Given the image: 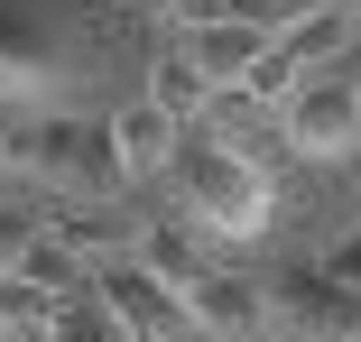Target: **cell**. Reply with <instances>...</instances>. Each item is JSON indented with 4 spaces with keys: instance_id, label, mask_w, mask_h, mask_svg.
Here are the masks:
<instances>
[{
    "instance_id": "obj_1",
    "label": "cell",
    "mask_w": 361,
    "mask_h": 342,
    "mask_svg": "<svg viewBox=\"0 0 361 342\" xmlns=\"http://www.w3.org/2000/svg\"><path fill=\"white\" fill-rule=\"evenodd\" d=\"M10 167L37 176L56 203H121V185H130L111 120H84V111H37V120H19Z\"/></svg>"
},
{
    "instance_id": "obj_2",
    "label": "cell",
    "mask_w": 361,
    "mask_h": 342,
    "mask_svg": "<svg viewBox=\"0 0 361 342\" xmlns=\"http://www.w3.org/2000/svg\"><path fill=\"white\" fill-rule=\"evenodd\" d=\"M167 185L185 194V213L213 222L223 241H250V232L269 222V167H259L250 148H232L223 129H185V158H176Z\"/></svg>"
},
{
    "instance_id": "obj_3",
    "label": "cell",
    "mask_w": 361,
    "mask_h": 342,
    "mask_svg": "<svg viewBox=\"0 0 361 342\" xmlns=\"http://www.w3.org/2000/svg\"><path fill=\"white\" fill-rule=\"evenodd\" d=\"M93 296L121 315V333H130V342H195V305H185V287H176V278H158L139 250L93 268Z\"/></svg>"
},
{
    "instance_id": "obj_4",
    "label": "cell",
    "mask_w": 361,
    "mask_h": 342,
    "mask_svg": "<svg viewBox=\"0 0 361 342\" xmlns=\"http://www.w3.org/2000/svg\"><path fill=\"white\" fill-rule=\"evenodd\" d=\"M287 148L352 158V148H361V84H352V75H306V93L287 102Z\"/></svg>"
},
{
    "instance_id": "obj_5",
    "label": "cell",
    "mask_w": 361,
    "mask_h": 342,
    "mask_svg": "<svg viewBox=\"0 0 361 342\" xmlns=\"http://www.w3.org/2000/svg\"><path fill=\"white\" fill-rule=\"evenodd\" d=\"M185 305H195V342H269V287H250L241 268H204Z\"/></svg>"
},
{
    "instance_id": "obj_6",
    "label": "cell",
    "mask_w": 361,
    "mask_h": 342,
    "mask_svg": "<svg viewBox=\"0 0 361 342\" xmlns=\"http://www.w3.org/2000/svg\"><path fill=\"white\" fill-rule=\"evenodd\" d=\"M111 139H121L130 185H149V176H176V158H185V120H176L158 93H139V102L111 111Z\"/></svg>"
},
{
    "instance_id": "obj_7",
    "label": "cell",
    "mask_w": 361,
    "mask_h": 342,
    "mask_svg": "<svg viewBox=\"0 0 361 342\" xmlns=\"http://www.w3.org/2000/svg\"><path fill=\"white\" fill-rule=\"evenodd\" d=\"M176 46H185V56H195L223 93H232L250 65L269 56V28H250V19H204V28H176Z\"/></svg>"
},
{
    "instance_id": "obj_8",
    "label": "cell",
    "mask_w": 361,
    "mask_h": 342,
    "mask_svg": "<svg viewBox=\"0 0 361 342\" xmlns=\"http://www.w3.org/2000/svg\"><path fill=\"white\" fill-rule=\"evenodd\" d=\"M287 324H306V333H324V342H361V287L306 268V278L287 287Z\"/></svg>"
},
{
    "instance_id": "obj_9",
    "label": "cell",
    "mask_w": 361,
    "mask_h": 342,
    "mask_svg": "<svg viewBox=\"0 0 361 342\" xmlns=\"http://www.w3.org/2000/svg\"><path fill=\"white\" fill-rule=\"evenodd\" d=\"M149 93H158V102H167L185 129H204V120H213V102H223V84H213V75H204V65H195L185 46L149 56Z\"/></svg>"
},
{
    "instance_id": "obj_10",
    "label": "cell",
    "mask_w": 361,
    "mask_h": 342,
    "mask_svg": "<svg viewBox=\"0 0 361 342\" xmlns=\"http://www.w3.org/2000/svg\"><path fill=\"white\" fill-rule=\"evenodd\" d=\"M287 46H297L306 75H334V65H352V56H361V19H352V0H334V10L297 19V28H287Z\"/></svg>"
},
{
    "instance_id": "obj_11",
    "label": "cell",
    "mask_w": 361,
    "mask_h": 342,
    "mask_svg": "<svg viewBox=\"0 0 361 342\" xmlns=\"http://www.w3.org/2000/svg\"><path fill=\"white\" fill-rule=\"evenodd\" d=\"M65 305H75V296H47L37 278H0V342H56Z\"/></svg>"
},
{
    "instance_id": "obj_12",
    "label": "cell",
    "mask_w": 361,
    "mask_h": 342,
    "mask_svg": "<svg viewBox=\"0 0 361 342\" xmlns=\"http://www.w3.org/2000/svg\"><path fill=\"white\" fill-rule=\"evenodd\" d=\"M56 93V46L28 28H0V102H47Z\"/></svg>"
},
{
    "instance_id": "obj_13",
    "label": "cell",
    "mask_w": 361,
    "mask_h": 342,
    "mask_svg": "<svg viewBox=\"0 0 361 342\" xmlns=\"http://www.w3.org/2000/svg\"><path fill=\"white\" fill-rule=\"evenodd\" d=\"M241 93H250V102H269V111H287V102L306 93V65H297V46H287V37H269V56L241 75Z\"/></svg>"
},
{
    "instance_id": "obj_14",
    "label": "cell",
    "mask_w": 361,
    "mask_h": 342,
    "mask_svg": "<svg viewBox=\"0 0 361 342\" xmlns=\"http://www.w3.org/2000/svg\"><path fill=\"white\" fill-rule=\"evenodd\" d=\"M139 259H149L158 278H176V287H195L204 268H213V259H204V250H195L185 232H167V222H149V232H139Z\"/></svg>"
},
{
    "instance_id": "obj_15",
    "label": "cell",
    "mask_w": 361,
    "mask_h": 342,
    "mask_svg": "<svg viewBox=\"0 0 361 342\" xmlns=\"http://www.w3.org/2000/svg\"><path fill=\"white\" fill-rule=\"evenodd\" d=\"M37 213H28V203H0V278H19V268H28V250H37Z\"/></svg>"
},
{
    "instance_id": "obj_16",
    "label": "cell",
    "mask_w": 361,
    "mask_h": 342,
    "mask_svg": "<svg viewBox=\"0 0 361 342\" xmlns=\"http://www.w3.org/2000/svg\"><path fill=\"white\" fill-rule=\"evenodd\" d=\"M315 268H324V278H343V287H361V232H343V241H334Z\"/></svg>"
},
{
    "instance_id": "obj_17",
    "label": "cell",
    "mask_w": 361,
    "mask_h": 342,
    "mask_svg": "<svg viewBox=\"0 0 361 342\" xmlns=\"http://www.w3.org/2000/svg\"><path fill=\"white\" fill-rule=\"evenodd\" d=\"M269 342H324V333H306V324H287V333H269Z\"/></svg>"
},
{
    "instance_id": "obj_18",
    "label": "cell",
    "mask_w": 361,
    "mask_h": 342,
    "mask_svg": "<svg viewBox=\"0 0 361 342\" xmlns=\"http://www.w3.org/2000/svg\"><path fill=\"white\" fill-rule=\"evenodd\" d=\"M352 84H361V56H352Z\"/></svg>"
},
{
    "instance_id": "obj_19",
    "label": "cell",
    "mask_w": 361,
    "mask_h": 342,
    "mask_svg": "<svg viewBox=\"0 0 361 342\" xmlns=\"http://www.w3.org/2000/svg\"><path fill=\"white\" fill-rule=\"evenodd\" d=\"M352 19H361V0H352Z\"/></svg>"
}]
</instances>
